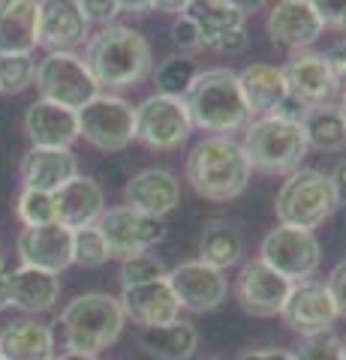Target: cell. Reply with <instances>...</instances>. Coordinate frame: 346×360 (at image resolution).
Wrapping results in <instances>:
<instances>
[{
  "label": "cell",
  "instance_id": "51",
  "mask_svg": "<svg viewBox=\"0 0 346 360\" xmlns=\"http://www.w3.org/2000/svg\"><path fill=\"white\" fill-rule=\"evenodd\" d=\"M54 360H97V357L82 354V352H61V354H54Z\"/></svg>",
  "mask_w": 346,
  "mask_h": 360
},
{
  "label": "cell",
  "instance_id": "32",
  "mask_svg": "<svg viewBox=\"0 0 346 360\" xmlns=\"http://www.w3.org/2000/svg\"><path fill=\"white\" fill-rule=\"evenodd\" d=\"M202 72L196 66L193 58H187V54H172V58H166L157 72H154V82H157V94L163 96H175V99H184L190 84L196 82V75Z\"/></svg>",
  "mask_w": 346,
  "mask_h": 360
},
{
  "label": "cell",
  "instance_id": "45",
  "mask_svg": "<svg viewBox=\"0 0 346 360\" xmlns=\"http://www.w3.org/2000/svg\"><path fill=\"white\" fill-rule=\"evenodd\" d=\"M238 360H292V352H286V348H250V352H241Z\"/></svg>",
  "mask_w": 346,
  "mask_h": 360
},
{
  "label": "cell",
  "instance_id": "12",
  "mask_svg": "<svg viewBox=\"0 0 346 360\" xmlns=\"http://www.w3.org/2000/svg\"><path fill=\"white\" fill-rule=\"evenodd\" d=\"M91 39L79 0H37V42L49 51H73Z\"/></svg>",
  "mask_w": 346,
  "mask_h": 360
},
{
  "label": "cell",
  "instance_id": "31",
  "mask_svg": "<svg viewBox=\"0 0 346 360\" xmlns=\"http://www.w3.org/2000/svg\"><path fill=\"white\" fill-rule=\"evenodd\" d=\"M301 129L307 135V144L314 150L322 153H340L346 148V117L340 105L322 103V105H310Z\"/></svg>",
  "mask_w": 346,
  "mask_h": 360
},
{
  "label": "cell",
  "instance_id": "54",
  "mask_svg": "<svg viewBox=\"0 0 346 360\" xmlns=\"http://www.w3.org/2000/svg\"><path fill=\"white\" fill-rule=\"evenodd\" d=\"M343 360H346V354H343Z\"/></svg>",
  "mask_w": 346,
  "mask_h": 360
},
{
  "label": "cell",
  "instance_id": "41",
  "mask_svg": "<svg viewBox=\"0 0 346 360\" xmlns=\"http://www.w3.org/2000/svg\"><path fill=\"white\" fill-rule=\"evenodd\" d=\"M326 288H328V295L334 300V309H338V315H340V319H346V262L331 267V274L326 279Z\"/></svg>",
  "mask_w": 346,
  "mask_h": 360
},
{
  "label": "cell",
  "instance_id": "27",
  "mask_svg": "<svg viewBox=\"0 0 346 360\" xmlns=\"http://www.w3.org/2000/svg\"><path fill=\"white\" fill-rule=\"evenodd\" d=\"M238 84L244 94V103L250 108V117H268L277 108V103L289 94L283 72L271 63H250L238 72Z\"/></svg>",
  "mask_w": 346,
  "mask_h": 360
},
{
  "label": "cell",
  "instance_id": "4",
  "mask_svg": "<svg viewBox=\"0 0 346 360\" xmlns=\"http://www.w3.org/2000/svg\"><path fill=\"white\" fill-rule=\"evenodd\" d=\"M127 315L121 309V300L106 291H87L70 300L61 309V324L63 333V348L66 352H82V354H99L109 345L121 340Z\"/></svg>",
  "mask_w": 346,
  "mask_h": 360
},
{
  "label": "cell",
  "instance_id": "42",
  "mask_svg": "<svg viewBox=\"0 0 346 360\" xmlns=\"http://www.w3.org/2000/svg\"><path fill=\"white\" fill-rule=\"evenodd\" d=\"M307 108H310V105L304 103V99L286 94L280 103H277V108L271 111V117H280V120H286V123H301V120H304V115H307Z\"/></svg>",
  "mask_w": 346,
  "mask_h": 360
},
{
  "label": "cell",
  "instance_id": "49",
  "mask_svg": "<svg viewBox=\"0 0 346 360\" xmlns=\"http://www.w3.org/2000/svg\"><path fill=\"white\" fill-rule=\"evenodd\" d=\"M229 6H235L241 15H250V13H259V9H265L268 0H226Z\"/></svg>",
  "mask_w": 346,
  "mask_h": 360
},
{
  "label": "cell",
  "instance_id": "11",
  "mask_svg": "<svg viewBox=\"0 0 346 360\" xmlns=\"http://www.w3.org/2000/svg\"><path fill=\"white\" fill-rule=\"evenodd\" d=\"M190 123L184 99L154 94L136 108V141L151 150H175L190 139Z\"/></svg>",
  "mask_w": 346,
  "mask_h": 360
},
{
  "label": "cell",
  "instance_id": "9",
  "mask_svg": "<svg viewBox=\"0 0 346 360\" xmlns=\"http://www.w3.org/2000/svg\"><path fill=\"white\" fill-rule=\"evenodd\" d=\"M259 258L286 276L289 283H304L319 270L322 262V246L314 231L292 229V225H277L262 238Z\"/></svg>",
  "mask_w": 346,
  "mask_h": 360
},
{
  "label": "cell",
  "instance_id": "22",
  "mask_svg": "<svg viewBox=\"0 0 346 360\" xmlns=\"http://www.w3.org/2000/svg\"><path fill=\"white\" fill-rule=\"evenodd\" d=\"M54 210H58V222L66 225L70 231L97 225V219L106 210V193L94 177L75 174L54 193Z\"/></svg>",
  "mask_w": 346,
  "mask_h": 360
},
{
  "label": "cell",
  "instance_id": "36",
  "mask_svg": "<svg viewBox=\"0 0 346 360\" xmlns=\"http://www.w3.org/2000/svg\"><path fill=\"white\" fill-rule=\"evenodd\" d=\"M166 276H169V270H166L163 258L154 252H139L132 258H124V264H121V285L124 288L157 283V279H166Z\"/></svg>",
  "mask_w": 346,
  "mask_h": 360
},
{
  "label": "cell",
  "instance_id": "48",
  "mask_svg": "<svg viewBox=\"0 0 346 360\" xmlns=\"http://www.w3.org/2000/svg\"><path fill=\"white\" fill-rule=\"evenodd\" d=\"M9 295H13V270L0 264V309L9 307Z\"/></svg>",
  "mask_w": 346,
  "mask_h": 360
},
{
  "label": "cell",
  "instance_id": "55",
  "mask_svg": "<svg viewBox=\"0 0 346 360\" xmlns=\"http://www.w3.org/2000/svg\"><path fill=\"white\" fill-rule=\"evenodd\" d=\"M0 360H4V357H0Z\"/></svg>",
  "mask_w": 346,
  "mask_h": 360
},
{
  "label": "cell",
  "instance_id": "47",
  "mask_svg": "<svg viewBox=\"0 0 346 360\" xmlns=\"http://www.w3.org/2000/svg\"><path fill=\"white\" fill-rule=\"evenodd\" d=\"M118 9L130 15H148L154 13V0H118Z\"/></svg>",
  "mask_w": 346,
  "mask_h": 360
},
{
  "label": "cell",
  "instance_id": "30",
  "mask_svg": "<svg viewBox=\"0 0 346 360\" xmlns=\"http://www.w3.org/2000/svg\"><path fill=\"white\" fill-rule=\"evenodd\" d=\"M244 255V231L229 219H211L199 238V262L217 270L235 267Z\"/></svg>",
  "mask_w": 346,
  "mask_h": 360
},
{
  "label": "cell",
  "instance_id": "26",
  "mask_svg": "<svg viewBox=\"0 0 346 360\" xmlns=\"http://www.w3.org/2000/svg\"><path fill=\"white\" fill-rule=\"evenodd\" d=\"M37 0H0V54H33Z\"/></svg>",
  "mask_w": 346,
  "mask_h": 360
},
{
  "label": "cell",
  "instance_id": "28",
  "mask_svg": "<svg viewBox=\"0 0 346 360\" xmlns=\"http://www.w3.org/2000/svg\"><path fill=\"white\" fill-rule=\"evenodd\" d=\"M139 348L154 360H190L199 348V330L184 319L160 328H144L139 330Z\"/></svg>",
  "mask_w": 346,
  "mask_h": 360
},
{
  "label": "cell",
  "instance_id": "43",
  "mask_svg": "<svg viewBox=\"0 0 346 360\" xmlns=\"http://www.w3.org/2000/svg\"><path fill=\"white\" fill-rule=\"evenodd\" d=\"M326 63H328V70L334 75V82L346 84V42H338V45H331V49L326 51Z\"/></svg>",
  "mask_w": 346,
  "mask_h": 360
},
{
  "label": "cell",
  "instance_id": "18",
  "mask_svg": "<svg viewBox=\"0 0 346 360\" xmlns=\"http://www.w3.org/2000/svg\"><path fill=\"white\" fill-rule=\"evenodd\" d=\"M121 309L127 319L139 328H160V324H172L181 319V303H178L169 279H157V283H144L121 291Z\"/></svg>",
  "mask_w": 346,
  "mask_h": 360
},
{
  "label": "cell",
  "instance_id": "39",
  "mask_svg": "<svg viewBox=\"0 0 346 360\" xmlns=\"http://www.w3.org/2000/svg\"><path fill=\"white\" fill-rule=\"evenodd\" d=\"M310 6L316 9V15L326 27L346 33V0H310Z\"/></svg>",
  "mask_w": 346,
  "mask_h": 360
},
{
  "label": "cell",
  "instance_id": "35",
  "mask_svg": "<svg viewBox=\"0 0 346 360\" xmlns=\"http://www.w3.org/2000/svg\"><path fill=\"white\" fill-rule=\"evenodd\" d=\"M37 78V60L30 54H0V94H21Z\"/></svg>",
  "mask_w": 346,
  "mask_h": 360
},
{
  "label": "cell",
  "instance_id": "8",
  "mask_svg": "<svg viewBox=\"0 0 346 360\" xmlns=\"http://www.w3.org/2000/svg\"><path fill=\"white\" fill-rule=\"evenodd\" d=\"M75 115H79V139L106 153L124 150L136 141V108L118 94L99 90Z\"/></svg>",
  "mask_w": 346,
  "mask_h": 360
},
{
  "label": "cell",
  "instance_id": "53",
  "mask_svg": "<svg viewBox=\"0 0 346 360\" xmlns=\"http://www.w3.org/2000/svg\"><path fill=\"white\" fill-rule=\"evenodd\" d=\"M205 360H223V357H205Z\"/></svg>",
  "mask_w": 346,
  "mask_h": 360
},
{
  "label": "cell",
  "instance_id": "24",
  "mask_svg": "<svg viewBox=\"0 0 346 360\" xmlns=\"http://www.w3.org/2000/svg\"><path fill=\"white\" fill-rule=\"evenodd\" d=\"M4 360H54V330L37 319H16L0 330Z\"/></svg>",
  "mask_w": 346,
  "mask_h": 360
},
{
  "label": "cell",
  "instance_id": "2",
  "mask_svg": "<svg viewBox=\"0 0 346 360\" xmlns=\"http://www.w3.org/2000/svg\"><path fill=\"white\" fill-rule=\"evenodd\" d=\"M184 105L193 129L223 135V139L247 129L250 123V108L244 103L238 72L229 66H214V70L199 72L187 90Z\"/></svg>",
  "mask_w": 346,
  "mask_h": 360
},
{
  "label": "cell",
  "instance_id": "33",
  "mask_svg": "<svg viewBox=\"0 0 346 360\" xmlns=\"http://www.w3.org/2000/svg\"><path fill=\"white\" fill-rule=\"evenodd\" d=\"M16 217L25 229H37V225L58 222V210H54V195L39 193V189H21L16 198Z\"/></svg>",
  "mask_w": 346,
  "mask_h": 360
},
{
  "label": "cell",
  "instance_id": "25",
  "mask_svg": "<svg viewBox=\"0 0 346 360\" xmlns=\"http://www.w3.org/2000/svg\"><path fill=\"white\" fill-rule=\"evenodd\" d=\"M61 297V276L49 274V270L21 264L13 270V295H9V307H16L27 315H39L54 309Z\"/></svg>",
  "mask_w": 346,
  "mask_h": 360
},
{
  "label": "cell",
  "instance_id": "17",
  "mask_svg": "<svg viewBox=\"0 0 346 360\" xmlns=\"http://www.w3.org/2000/svg\"><path fill=\"white\" fill-rule=\"evenodd\" d=\"M322 30L326 25L310 6V0H277V6L268 15V37L283 49L304 51L322 37Z\"/></svg>",
  "mask_w": 346,
  "mask_h": 360
},
{
  "label": "cell",
  "instance_id": "52",
  "mask_svg": "<svg viewBox=\"0 0 346 360\" xmlns=\"http://www.w3.org/2000/svg\"><path fill=\"white\" fill-rule=\"evenodd\" d=\"M340 111H343V117H346V90H343V99H340Z\"/></svg>",
  "mask_w": 346,
  "mask_h": 360
},
{
  "label": "cell",
  "instance_id": "1",
  "mask_svg": "<svg viewBox=\"0 0 346 360\" xmlns=\"http://www.w3.org/2000/svg\"><path fill=\"white\" fill-rule=\"evenodd\" d=\"M85 66L91 70L99 90H124L136 87L151 75L154 54L151 42L139 30L127 25H106L99 27L85 49Z\"/></svg>",
  "mask_w": 346,
  "mask_h": 360
},
{
  "label": "cell",
  "instance_id": "50",
  "mask_svg": "<svg viewBox=\"0 0 346 360\" xmlns=\"http://www.w3.org/2000/svg\"><path fill=\"white\" fill-rule=\"evenodd\" d=\"M190 4H193V0H154V9H163V13H184Z\"/></svg>",
  "mask_w": 346,
  "mask_h": 360
},
{
  "label": "cell",
  "instance_id": "29",
  "mask_svg": "<svg viewBox=\"0 0 346 360\" xmlns=\"http://www.w3.org/2000/svg\"><path fill=\"white\" fill-rule=\"evenodd\" d=\"M181 15H187L202 33V49H217V42L232 30L244 27V18L235 6H229L226 0H193Z\"/></svg>",
  "mask_w": 346,
  "mask_h": 360
},
{
  "label": "cell",
  "instance_id": "37",
  "mask_svg": "<svg viewBox=\"0 0 346 360\" xmlns=\"http://www.w3.org/2000/svg\"><path fill=\"white\" fill-rule=\"evenodd\" d=\"M343 354H346V342L340 336L322 333V336H314V340H307L301 345L292 354V360H343Z\"/></svg>",
  "mask_w": 346,
  "mask_h": 360
},
{
  "label": "cell",
  "instance_id": "23",
  "mask_svg": "<svg viewBox=\"0 0 346 360\" xmlns=\"http://www.w3.org/2000/svg\"><path fill=\"white\" fill-rule=\"evenodd\" d=\"M21 184L25 189H39V193L54 195L58 189L79 174V160L73 150L58 148H30L21 156Z\"/></svg>",
  "mask_w": 346,
  "mask_h": 360
},
{
  "label": "cell",
  "instance_id": "15",
  "mask_svg": "<svg viewBox=\"0 0 346 360\" xmlns=\"http://www.w3.org/2000/svg\"><path fill=\"white\" fill-rule=\"evenodd\" d=\"M283 321L292 328L295 333H301L304 340H314V336L331 333L334 321L340 319L338 309H334V300L328 295L326 283H316V279H304V283H295L289 297L283 303Z\"/></svg>",
  "mask_w": 346,
  "mask_h": 360
},
{
  "label": "cell",
  "instance_id": "34",
  "mask_svg": "<svg viewBox=\"0 0 346 360\" xmlns=\"http://www.w3.org/2000/svg\"><path fill=\"white\" fill-rule=\"evenodd\" d=\"M109 258H111L109 246L97 225H85V229L73 231V264L94 270V267H103Z\"/></svg>",
  "mask_w": 346,
  "mask_h": 360
},
{
  "label": "cell",
  "instance_id": "19",
  "mask_svg": "<svg viewBox=\"0 0 346 360\" xmlns=\"http://www.w3.org/2000/svg\"><path fill=\"white\" fill-rule=\"evenodd\" d=\"M124 198L127 207L148 213V217H169L181 201V184L172 172L166 168H144V172L132 174L124 186Z\"/></svg>",
  "mask_w": 346,
  "mask_h": 360
},
{
  "label": "cell",
  "instance_id": "16",
  "mask_svg": "<svg viewBox=\"0 0 346 360\" xmlns=\"http://www.w3.org/2000/svg\"><path fill=\"white\" fill-rule=\"evenodd\" d=\"M21 264L49 270V274H63L73 264V231L61 222L25 229L16 240Z\"/></svg>",
  "mask_w": 346,
  "mask_h": 360
},
{
  "label": "cell",
  "instance_id": "7",
  "mask_svg": "<svg viewBox=\"0 0 346 360\" xmlns=\"http://www.w3.org/2000/svg\"><path fill=\"white\" fill-rule=\"evenodd\" d=\"M33 84L39 90V99L73 111L85 108L99 94V84L75 51H49L37 63Z\"/></svg>",
  "mask_w": 346,
  "mask_h": 360
},
{
  "label": "cell",
  "instance_id": "3",
  "mask_svg": "<svg viewBox=\"0 0 346 360\" xmlns=\"http://www.w3.org/2000/svg\"><path fill=\"white\" fill-rule=\"evenodd\" d=\"M253 165L241 144L223 135H208L187 156V180L208 201H232L250 184Z\"/></svg>",
  "mask_w": 346,
  "mask_h": 360
},
{
  "label": "cell",
  "instance_id": "40",
  "mask_svg": "<svg viewBox=\"0 0 346 360\" xmlns=\"http://www.w3.org/2000/svg\"><path fill=\"white\" fill-rule=\"evenodd\" d=\"M82 9H85V15L91 25H99V27H106L111 25L118 15H121V9H118V0H79Z\"/></svg>",
  "mask_w": 346,
  "mask_h": 360
},
{
  "label": "cell",
  "instance_id": "10",
  "mask_svg": "<svg viewBox=\"0 0 346 360\" xmlns=\"http://www.w3.org/2000/svg\"><path fill=\"white\" fill-rule=\"evenodd\" d=\"M97 229L103 234V240L109 246L111 258H132L139 252H151L163 238H166V225L157 217L139 213L127 205L109 207L103 210V217L97 219Z\"/></svg>",
  "mask_w": 346,
  "mask_h": 360
},
{
  "label": "cell",
  "instance_id": "20",
  "mask_svg": "<svg viewBox=\"0 0 346 360\" xmlns=\"http://www.w3.org/2000/svg\"><path fill=\"white\" fill-rule=\"evenodd\" d=\"M25 132L33 148H58L70 150L79 139V115L73 108L37 99L25 111Z\"/></svg>",
  "mask_w": 346,
  "mask_h": 360
},
{
  "label": "cell",
  "instance_id": "21",
  "mask_svg": "<svg viewBox=\"0 0 346 360\" xmlns=\"http://www.w3.org/2000/svg\"><path fill=\"white\" fill-rule=\"evenodd\" d=\"M283 82L286 90L298 99H304L307 105H322L338 94V82L326 63V54L316 51H298L286 60L283 66Z\"/></svg>",
  "mask_w": 346,
  "mask_h": 360
},
{
  "label": "cell",
  "instance_id": "38",
  "mask_svg": "<svg viewBox=\"0 0 346 360\" xmlns=\"http://www.w3.org/2000/svg\"><path fill=\"white\" fill-rule=\"evenodd\" d=\"M172 42L181 51H199L202 49V33H199V27L187 15H178L172 21Z\"/></svg>",
  "mask_w": 346,
  "mask_h": 360
},
{
  "label": "cell",
  "instance_id": "5",
  "mask_svg": "<svg viewBox=\"0 0 346 360\" xmlns=\"http://www.w3.org/2000/svg\"><path fill=\"white\" fill-rule=\"evenodd\" d=\"M244 153L253 168L265 174H292L301 168L310 150L301 123H286L280 117H256L244 129Z\"/></svg>",
  "mask_w": 346,
  "mask_h": 360
},
{
  "label": "cell",
  "instance_id": "6",
  "mask_svg": "<svg viewBox=\"0 0 346 360\" xmlns=\"http://www.w3.org/2000/svg\"><path fill=\"white\" fill-rule=\"evenodd\" d=\"M334 210H338L334 186L328 174L316 172V168H295L292 174H286L274 201L277 222L304 231L319 229Z\"/></svg>",
  "mask_w": 346,
  "mask_h": 360
},
{
  "label": "cell",
  "instance_id": "44",
  "mask_svg": "<svg viewBox=\"0 0 346 360\" xmlns=\"http://www.w3.org/2000/svg\"><path fill=\"white\" fill-rule=\"evenodd\" d=\"M244 49H247V30H232V33H226L220 42H217V54H241Z\"/></svg>",
  "mask_w": 346,
  "mask_h": 360
},
{
  "label": "cell",
  "instance_id": "46",
  "mask_svg": "<svg viewBox=\"0 0 346 360\" xmlns=\"http://www.w3.org/2000/svg\"><path fill=\"white\" fill-rule=\"evenodd\" d=\"M331 186H334V195H338V205H346V160L334 165V172L328 174Z\"/></svg>",
  "mask_w": 346,
  "mask_h": 360
},
{
  "label": "cell",
  "instance_id": "14",
  "mask_svg": "<svg viewBox=\"0 0 346 360\" xmlns=\"http://www.w3.org/2000/svg\"><path fill=\"white\" fill-rule=\"evenodd\" d=\"M166 279H169L181 309H187V312H211V309L223 307V300L229 295L226 274L205 262H199V258L172 267Z\"/></svg>",
  "mask_w": 346,
  "mask_h": 360
},
{
  "label": "cell",
  "instance_id": "13",
  "mask_svg": "<svg viewBox=\"0 0 346 360\" xmlns=\"http://www.w3.org/2000/svg\"><path fill=\"white\" fill-rule=\"evenodd\" d=\"M292 285L295 283H289L286 276L271 270L262 258H253L235 276V300L241 303L244 312L259 315V319H271V315L283 312V303Z\"/></svg>",
  "mask_w": 346,
  "mask_h": 360
}]
</instances>
